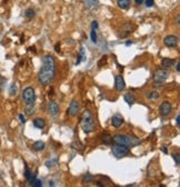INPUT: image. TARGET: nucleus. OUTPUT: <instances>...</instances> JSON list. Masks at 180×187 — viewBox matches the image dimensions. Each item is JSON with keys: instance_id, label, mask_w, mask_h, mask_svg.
I'll return each mask as SVG.
<instances>
[{"instance_id": "nucleus-22", "label": "nucleus", "mask_w": 180, "mask_h": 187, "mask_svg": "<svg viewBox=\"0 0 180 187\" xmlns=\"http://www.w3.org/2000/svg\"><path fill=\"white\" fill-rule=\"evenodd\" d=\"M85 59H86V54H85L84 48H81L80 49V55H79V57H78V60L76 62V65H79L82 60H85Z\"/></svg>"}, {"instance_id": "nucleus-10", "label": "nucleus", "mask_w": 180, "mask_h": 187, "mask_svg": "<svg viewBox=\"0 0 180 187\" xmlns=\"http://www.w3.org/2000/svg\"><path fill=\"white\" fill-rule=\"evenodd\" d=\"M79 109H80V105H79L78 100H72L69 105L68 108V114L71 116V117H76L79 114Z\"/></svg>"}, {"instance_id": "nucleus-21", "label": "nucleus", "mask_w": 180, "mask_h": 187, "mask_svg": "<svg viewBox=\"0 0 180 187\" xmlns=\"http://www.w3.org/2000/svg\"><path fill=\"white\" fill-rule=\"evenodd\" d=\"M25 16H26V18H28V19H32L33 17L36 16V12L33 9H31V8H29V9H27L25 12Z\"/></svg>"}, {"instance_id": "nucleus-36", "label": "nucleus", "mask_w": 180, "mask_h": 187, "mask_svg": "<svg viewBox=\"0 0 180 187\" xmlns=\"http://www.w3.org/2000/svg\"><path fill=\"white\" fill-rule=\"evenodd\" d=\"M176 123H177V125H178V126L180 125V116H179V114H178L177 117H176Z\"/></svg>"}, {"instance_id": "nucleus-7", "label": "nucleus", "mask_w": 180, "mask_h": 187, "mask_svg": "<svg viewBox=\"0 0 180 187\" xmlns=\"http://www.w3.org/2000/svg\"><path fill=\"white\" fill-rule=\"evenodd\" d=\"M178 42H179V38L175 35H169V36H166L163 39V44L165 46L169 47V48H175L178 46Z\"/></svg>"}, {"instance_id": "nucleus-15", "label": "nucleus", "mask_w": 180, "mask_h": 187, "mask_svg": "<svg viewBox=\"0 0 180 187\" xmlns=\"http://www.w3.org/2000/svg\"><path fill=\"white\" fill-rule=\"evenodd\" d=\"M101 140H102V143H104L105 145H111L112 141H114V138H112V136L110 135L109 133L105 131V133L101 135Z\"/></svg>"}, {"instance_id": "nucleus-14", "label": "nucleus", "mask_w": 180, "mask_h": 187, "mask_svg": "<svg viewBox=\"0 0 180 187\" xmlns=\"http://www.w3.org/2000/svg\"><path fill=\"white\" fill-rule=\"evenodd\" d=\"M176 60L175 59H171V58H163V60H161V67H163V68H166V69H168V68H171V67L173 66V65L176 64Z\"/></svg>"}, {"instance_id": "nucleus-1", "label": "nucleus", "mask_w": 180, "mask_h": 187, "mask_svg": "<svg viewBox=\"0 0 180 187\" xmlns=\"http://www.w3.org/2000/svg\"><path fill=\"white\" fill-rule=\"evenodd\" d=\"M56 76V62L51 55H46L42 58V67L39 70L38 80L41 85L47 86Z\"/></svg>"}, {"instance_id": "nucleus-6", "label": "nucleus", "mask_w": 180, "mask_h": 187, "mask_svg": "<svg viewBox=\"0 0 180 187\" xmlns=\"http://www.w3.org/2000/svg\"><path fill=\"white\" fill-rule=\"evenodd\" d=\"M169 75H170L169 70L166 69V68H161V69H158L157 71L153 74V79H155L156 82L161 84V82L167 80V78L169 77Z\"/></svg>"}, {"instance_id": "nucleus-19", "label": "nucleus", "mask_w": 180, "mask_h": 187, "mask_svg": "<svg viewBox=\"0 0 180 187\" xmlns=\"http://www.w3.org/2000/svg\"><path fill=\"white\" fill-rule=\"evenodd\" d=\"M32 148L35 149V150H37V151L43 150V149H45V143H43V141H41V140L36 141V143L32 145Z\"/></svg>"}, {"instance_id": "nucleus-17", "label": "nucleus", "mask_w": 180, "mask_h": 187, "mask_svg": "<svg viewBox=\"0 0 180 187\" xmlns=\"http://www.w3.org/2000/svg\"><path fill=\"white\" fill-rule=\"evenodd\" d=\"M33 126H35L36 128H39V129H42L45 126H46V121H45V119L43 118H35L33 119Z\"/></svg>"}, {"instance_id": "nucleus-40", "label": "nucleus", "mask_w": 180, "mask_h": 187, "mask_svg": "<svg viewBox=\"0 0 180 187\" xmlns=\"http://www.w3.org/2000/svg\"><path fill=\"white\" fill-rule=\"evenodd\" d=\"M131 44H132L131 41H127V42H126V46H130Z\"/></svg>"}, {"instance_id": "nucleus-26", "label": "nucleus", "mask_w": 180, "mask_h": 187, "mask_svg": "<svg viewBox=\"0 0 180 187\" xmlns=\"http://www.w3.org/2000/svg\"><path fill=\"white\" fill-rule=\"evenodd\" d=\"M31 185H32V186H35V187H41V186H42V182H41L40 180H35Z\"/></svg>"}, {"instance_id": "nucleus-3", "label": "nucleus", "mask_w": 180, "mask_h": 187, "mask_svg": "<svg viewBox=\"0 0 180 187\" xmlns=\"http://www.w3.org/2000/svg\"><path fill=\"white\" fill-rule=\"evenodd\" d=\"M81 127L86 134L92 133V131L96 130V124L92 121V115L90 113V110L87 109L84 111V116H82L81 119Z\"/></svg>"}, {"instance_id": "nucleus-35", "label": "nucleus", "mask_w": 180, "mask_h": 187, "mask_svg": "<svg viewBox=\"0 0 180 187\" xmlns=\"http://www.w3.org/2000/svg\"><path fill=\"white\" fill-rule=\"evenodd\" d=\"M176 70H177L178 72L180 71V64H179V62H176Z\"/></svg>"}, {"instance_id": "nucleus-34", "label": "nucleus", "mask_w": 180, "mask_h": 187, "mask_svg": "<svg viewBox=\"0 0 180 187\" xmlns=\"http://www.w3.org/2000/svg\"><path fill=\"white\" fill-rule=\"evenodd\" d=\"M161 151H163V153H165V154H168V148L166 146H163V147H161Z\"/></svg>"}, {"instance_id": "nucleus-25", "label": "nucleus", "mask_w": 180, "mask_h": 187, "mask_svg": "<svg viewBox=\"0 0 180 187\" xmlns=\"http://www.w3.org/2000/svg\"><path fill=\"white\" fill-rule=\"evenodd\" d=\"M90 38H91V41L97 44V31L96 29H92L91 30V33H90Z\"/></svg>"}, {"instance_id": "nucleus-33", "label": "nucleus", "mask_w": 180, "mask_h": 187, "mask_svg": "<svg viewBox=\"0 0 180 187\" xmlns=\"http://www.w3.org/2000/svg\"><path fill=\"white\" fill-rule=\"evenodd\" d=\"M19 119H20V121H21L22 124L26 123V118L23 117V115H19Z\"/></svg>"}, {"instance_id": "nucleus-37", "label": "nucleus", "mask_w": 180, "mask_h": 187, "mask_svg": "<svg viewBox=\"0 0 180 187\" xmlns=\"http://www.w3.org/2000/svg\"><path fill=\"white\" fill-rule=\"evenodd\" d=\"M134 2H136V5H141L144 2V0H134Z\"/></svg>"}, {"instance_id": "nucleus-38", "label": "nucleus", "mask_w": 180, "mask_h": 187, "mask_svg": "<svg viewBox=\"0 0 180 187\" xmlns=\"http://www.w3.org/2000/svg\"><path fill=\"white\" fill-rule=\"evenodd\" d=\"M179 21H180V18H179V15H177V18H176V23H177L178 26H179Z\"/></svg>"}, {"instance_id": "nucleus-32", "label": "nucleus", "mask_w": 180, "mask_h": 187, "mask_svg": "<svg viewBox=\"0 0 180 187\" xmlns=\"http://www.w3.org/2000/svg\"><path fill=\"white\" fill-rule=\"evenodd\" d=\"M91 28H92V29H96V30H97V28H98V22H97L96 20L92 21V23H91Z\"/></svg>"}, {"instance_id": "nucleus-23", "label": "nucleus", "mask_w": 180, "mask_h": 187, "mask_svg": "<svg viewBox=\"0 0 180 187\" xmlns=\"http://www.w3.org/2000/svg\"><path fill=\"white\" fill-rule=\"evenodd\" d=\"M147 97L149 98V99H151V100H156V99H158V98L160 97V95H159V92H158V91H151V92H149V94H148Z\"/></svg>"}, {"instance_id": "nucleus-9", "label": "nucleus", "mask_w": 180, "mask_h": 187, "mask_svg": "<svg viewBox=\"0 0 180 187\" xmlns=\"http://www.w3.org/2000/svg\"><path fill=\"white\" fill-rule=\"evenodd\" d=\"M134 29H136V26H134V23H131V22L124 23V26L121 27V29H120V37H121V38L127 37L128 35H130V33L134 30Z\"/></svg>"}, {"instance_id": "nucleus-24", "label": "nucleus", "mask_w": 180, "mask_h": 187, "mask_svg": "<svg viewBox=\"0 0 180 187\" xmlns=\"http://www.w3.org/2000/svg\"><path fill=\"white\" fill-rule=\"evenodd\" d=\"M92 180H94V177L90 174H86V176H85L84 180H82V183H85V184H90V183H92Z\"/></svg>"}, {"instance_id": "nucleus-29", "label": "nucleus", "mask_w": 180, "mask_h": 187, "mask_svg": "<svg viewBox=\"0 0 180 187\" xmlns=\"http://www.w3.org/2000/svg\"><path fill=\"white\" fill-rule=\"evenodd\" d=\"M173 159H175L176 164H177V165L180 164V156H179V154H173Z\"/></svg>"}, {"instance_id": "nucleus-28", "label": "nucleus", "mask_w": 180, "mask_h": 187, "mask_svg": "<svg viewBox=\"0 0 180 187\" xmlns=\"http://www.w3.org/2000/svg\"><path fill=\"white\" fill-rule=\"evenodd\" d=\"M16 92H17V86L16 84H12L10 87V95H16Z\"/></svg>"}, {"instance_id": "nucleus-31", "label": "nucleus", "mask_w": 180, "mask_h": 187, "mask_svg": "<svg viewBox=\"0 0 180 187\" xmlns=\"http://www.w3.org/2000/svg\"><path fill=\"white\" fill-rule=\"evenodd\" d=\"M33 107H28L27 108V110H26V111H27V115H31V114H33L35 113V111H33Z\"/></svg>"}, {"instance_id": "nucleus-11", "label": "nucleus", "mask_w": 180, "mask_h": 187, "mask_svg": "<svg viewBox=\"0 0 180 187\" xmlns=\"http://www.w3.org/2000/svg\"><path fill=\"white\" fill-rule=\"evenodd\" d=\"M111 124L114 127L116 128H119L120 126L124 124V117H122L120 114H116L111 117Z\"/></svg>"}, {"instance_id": "nucleus-27", "label": "nucleus", "mask_w": 180, "mask_h": 187, "mask_svg": "<svg viewBox=\"0 0 180 187\" xmlns=\"http://www.w3.org/2000/svg\"><path fill=\"white\" fill-rule=\"evenodd\" d=\"M107 62V56H104L98 62V67H102V65H105Z\"/></svg>"}, {"instance_id": "nucleus-13", "label": "nucleus", "mask_w": 180, "mask_h": 187, "mask_svg": "<svg viewBox=\"0 0 180 187\" xmlns=\"http://www.w3.org/2000/svg\"><path fill=\"white\" fill-rule=\"evenodd\" d=\"M47 109H48V113L52 116H56L57 114L59 113V106H58V104L55 103V101H50V103H48Z\"/></svg>"}, {"instance_id": "nucleus-5", "label": "nucleus", "mask_w": 180, "mask_h": 187, "mask_svg": "<svg viewBox=\"0 0 180 187\" xmlns=\"http://www.w3.org/2000/svg\"><path fill=\"white\" fill-rule=\"evenodd\" d=\"M112 154L117 157V158H121V157L127 156L129 154V148L124 145H119V144H116V145H112L111 147Z\"/></svg>"}, {"instance_id": "nucleus-8", "label": "nucleus", "mask_w": 180, "mask_h": 187, "mask_svg": "<svg viewBox=\"0 0 180 187\" xmlns=\"http://www.w3.org/2000/svg\"><path fill=\"white\" fill-rule=\"evenodd\" d=\"M171 110H173V106H171V104L168 100H165V101H163V103L160 104L159 111L161 116H165V117L166 116H169Z\"/></svg>"}, {"instance_id": "nucleus-16", "label": "nucleus", "mask_w": 180, "mask_h": 187, "mask_svg": "<svg viewBox=\"0 0 180 187\" xmlns=\"http://www.w3.org/2000/svg\"><path fill=\"white\" fill-rule=\"evenodd\" d=\"M124 99L129 106L134 105V104L136 103V97H134V94H131V92H127V94H124Z\"/></svg>"}, {"instance_id": "nucleus-39", "label": "nucleus", "mask_w": 180, "mask_h": 187, "mask_svg": "<svg viewBox=\"0 0 180 187\" xmlns=\"http://www.w3.org/2000/svg\"><path fill=\"white\" fill-rule=\"evenodd\" d=\"M55 48H56V52H60V49H59V48H60V46H59V45H56V47H55Z\"/></svg>"}, {"instance_id": "nucleus-41", "label": "nucleus", "mask_w": 180, "mask_h": 187, "mask_svg": "<svg viewBox=\"0 0 180 187\" xmlns=\"http://www.w3.org/2000/svg\"><path fill=\"white\" fill-rule=\"evenodd\" d=\"M49 186H53V182H50V183H49Z\"/></svg>"}, {"instance_id": "nucleus-12", "label": "nucleus", "mask_w": 180, "mask_h": 187, "mask_svg": "<svg viewBox=\"0 0 180 187\" xmlns=\"http://www.w3.org/2000/svg\"><path fill=\"white\" fill-rule=\"evenodd\" d=\"M114 85H116V89L118 91H122V90L126 88V82H124V79L122 76L118 75L116 76V81H114Z\"/></svg>"}, {"instance_id": "nucleus-4", "label": "nucleus", "mask_w": 180, "mask_h": 187, "mask_svg": "<svg viewBox=\"0 0 180 187\" xmlns=\"http://www.w3.org/2000/svg\"><path fill=\"white\" fill-rule=\"evenodd\" d=\"M22 99L28 106H32L36 101V94L35 89L32 87H27L22 91Z\"/></svg>"}, {"instance_id": "nucleus-18", "label": "nucleus", "mask_w": 180, "mask_h": 187, "mask_svg": "<svg viewBox=\"0 0 180 187\" xmlns=\"http://www.w3.org/2000/svg\"><path fill=\"white\" fill-rule=\"evenodd\" d=\"M117 5L118 7L121 8V9H129L130 5H131V1L130 0H117Z\"/></svg>"}, {"instance_id": "nucleus-2", "label": "nucleus", "mask_w": 180, "mask_h": 187, "mask_svg": "<svg viewBox=\"0 0 180 187\" xmlns=\"http://www.w3.org/2000/svg\"><path fill=\"white\" fill-rule=\"evenodd\" d=\"M112 138H114V141L116 144L124 145V146L128 147V148H131V147L137 146L138 144H140L139 138L134 137V136L124 135V134H116Z\"/></svg>"}, {"instance_id": "nucleus-30", "label": "nucleus", "mask_w": 180, "mask_h": 187, "mask_svg": "<svg viewBox=\"0 0 180 187\" xmlns=\"http://www.w3.org/2000/svg\"><path fill=\"white\" fill-rule=\"evenodd\" d=\"M155 5V0H146V6L147 7H152Z\"/></svg>"}, {"instance_id": "nucleus-20", "label": "nucleus", "mask_w": 180, "mask_h": 187, "mask_svg": "<svg viewBox=\"0 0 180 187\" xmlns=\"http://www.w3.org/2000/svg\"><path fill=\"white\" fill-rule=\"evenodd\" d=\"M71 147L74 149H76V150H79V151H81V150H84V148H85V145L82 143H80L79 140H75L74 143L71 144Z\"/></svg>"}]
</instances>
